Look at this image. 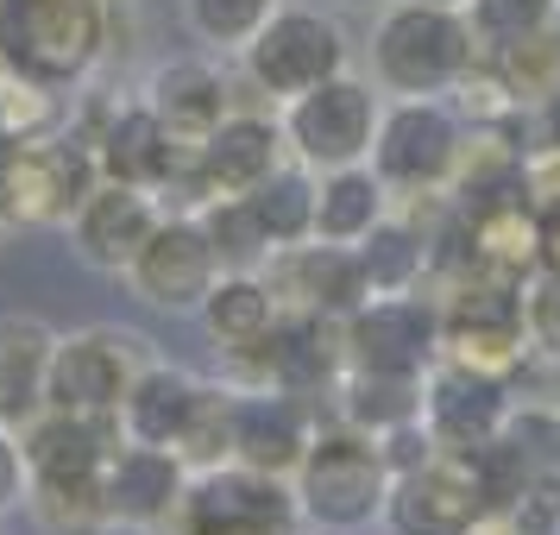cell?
I'll return each instance as SVG.
<instances>
[{
  "label": "cell",
  "mask_w": 560,
  "mask_h": 535,
  "mask_svg": "<svg viewBox=\"0 0 560 535\" xmlns=\"http://www.w3.org/2000/svg\"><path fill=\"white\" fill-rule=\"evenodd\" d=\"M365 63H372L378 95H454L466 70L479 63V45L459 7L390 0L384 13H372Z\"/></svg>",
  "instance_id": "6da1fadb"
},
{
  "label": "cell",
  "mask_w": 560,
  "mask_h": 535,
  "mask_svg": "<svg viewBox=\"0 0 560 535\" xmlns=\"http://www.w3.org/2000/svg\"><path fill=\"white\" fill-rule=\"evenodd\" d=\"M296 491V516L322 535H359L384 516V491H390V466H384L378 434L353 429V422H315L303 466L290 473Z\"/></svg>",
  "instance_id": "7a4b0ae2"
},
{
  "label": "cell",
  "mask_w": 560,
  "mask_h": 535,
  "mask_svg": "<svg viewBox=\"0 0 560 535\" xmlns=\"http://www.w3.org/2000/svg\"><path fill=\"white\" fill-rule=\"evenodd\" d=\"M95 183H102V158L77 127L0 139V214H7V228H70V214L89 202Z\"/></svg>",
  "instance_id": "3957f363"
},
{
  "label": "cell",
  "mask_w": 560,
  "mask_h": 535,
  "mask_svg": "<svg viewBox=\"0 0 560 535\" xmlns=\"http://www.w3.org/2000/svg\"><path fill=\"white\" fill-rule=\"evenodd\" d=\"M0 57L51 89H77L107 57V0H0Z\"/></svg>",
  "instance_id": "277c9868"
},
{
  "label": "cell",
  "mask_w": 560,
  "mask_h": 535,
  "mask_svg": "<svg viewBox=\"0 0 560 535\" xmlns=\"http://www.w3.org/2000/svg\"><path fill=\"white\" fill-rule=\"evenodd\" d=\"M441 303V359L485 372V379H516L529 359V328H523V283L485 278V271H454Z\"/></svg>",
  "instance_id": "5b68a950"
},
{
  "label": "cell",
  "mask_w": 560,
  "mask_h": 535,
  "mask_svg": "<svg viewBox=\"0 0 560 535\" xmlns=\"http://www.w3.org/2000/svg\"><path fill=\"white\" fill-rule=\"evenodd\" d=\"M240 63H246V82L258 95L283 107L308 95L315 82L353 70V38L340 26V13H328V7H283L278 0L271 20L253 32V45L240 51Z\"/></svg>",
  "instance_id": "8992f818"
},
{
  "label": "cell",
  "mask_w": 560,
  "mask_h": 535,
  "mask_svg": "<svg viewBox=\"0 0 560 535\" xmlns=\"http://www.w3.org/2000/svg\"><path fill=\"white\" fill-rule=\"evenodd\" d=\"M459 139H466V120L447 107V95H384L365 164L378 171L390 202H404V196H447Z\"/></svg>",
  "instance_id": "52a82bcc"
},
{
  "label": "cell",
  "mask_w": 560,
  "mask_h": 535,
  "mask_svg": "<svg viewBox=\"0 0 560 535\" xmlns=\"http://www.w3.org/2000/svg\"><path fill=\"white\" fill-rule=\"evenodd\" d=\"M378 114H384L378 82L359 77V70H340V77L315 82L308 95L283 102L278 127H283V146H290L296 164H308V171H347V164L372 158Z\"/></svg>",
  "instance_id": "ba28073f"
},
{
  "label": "cell",
  "mask_w": 560,
  "mask_h": 535,
  "mask_svg": "<svg viewBox=\"0 0 560 535\" xmlns=\"http://www.w3.org/2000/svg\"><path fill=\"white\" fill-rule=\"evenodd\" d=\"M158 353L145 334L114 328V322L57 334L51 379H45V409H63V416H120V397L132 391V379Z\"/></svg>",
  "instance_id": "9c48e42d"
},
{
  "label": "cell",
  "mask_w": 560,
  "mask_h": 535,
  "mask_svg": "<svg viewBox=\"0 0 560 535\" xmlns=\"http://www.w3.org/2000/svg\"><path fill=\"white\" fill-rule=\"evenodd\" d=\"M296 491L290 479H265L246 466H208L189 473L171 535H296Z\"/></svg>",
  "instance_id": "30bf717a"
},
{
  "label": "cell",
  "mask_w": 560,
  "mask_h": 535,
  "mask_svg": "<svg viewBox=\"0 0 560 535\" xmlns=\"http://www.w3.org/2000/svg\"><path fill=\"white\" fill-rule=\"evenodd\" d=\"M347 372H384V379H429L441 359V303L429 290L409 296H365L340 322Z\"/></svg>",
  "instance_id": "8fae6325"
},
{
  "label": "cell",
  "mask_w": 560,
  "mask_h": 535,
  "mask_svg": "<svg viewBox=\"0 0 560 535\" xmlns=\"http://www.w3.org/2000/svg\"><path fill=\"white\" fill-rule=\"evenodd\" d=\"M228 265H221V253H214V240H208L202 214L196 208H164L158 214L152 240L139 246V258L127 265V283L139 303L164 309V315H196L208 296V283L221 278Z\"/></svg>",
  "instance_id": "7c38bea8"
},
{
  "label": "cell",
  "mask_w": 560,
  "mask_h": 535,
  "mask_svg": "<svg viewBox=\"0 0 560 535\" xmlns=\"http://www.w3.org/2000/svg\"><path fill=\"white\" fill-rule=\"evenodd\" d=\"M479 516H485V498L472 485L466 454L441 447L434 460H422V466H409V473L390 479L378 523L390 535H466Z\"/></svg>",
  "instance_id": "4fadbf2b"
},
{
  "label": "cell",
  "mask_w": 560,
  "mask_h": 535,
  "mask_svg": "<svg viewBox=\"0 0 560 535\" xmlns=\"http://www.w3.org/2000/svg\"><path fill=\"white\" fill-rule=\"evenodd\" d=\"M246 372H253L258 384H271V391H290V397H303V404L315 409V397H334V384L347 379L340 322L283 309L278 328L265 334V347L253 353V365H246Z\"/></svg>",
  "instance_id": "5bb4252c"
},
{
  "label": "cell",
  "mask_w": 560,
  "mask_h": 535,
  "mask_svg": "<svg viewBox=\"0 0 560 535\" xmlns=\"http://www.w3.org/2000/svg\"><path fill=\"white\" fill-rule=\"evenodd\" d=\"M308 441H315V409L290 391L253 384V391H233V447L228 460L265 479H290L303 466Z\"/></svg>",
  "instance_id": "9a60e30c"
},
{
  "label": "cell",
  "mask_w": 560,
  "mask_h": 535,
  "mask_svg": "<svg viewBox=\"0 0 560 535\" xmlns=\"http://www.w3.org/2000/svg\"><path fill=\"white\" fill-rule=\"evenodd\" d=\"M265 283L278 309H296V315H328V322H347L372 290H365V271H359L353 246H328V240H303V246H278L265 258Z\"/></svg>",
  "instance_id": "2e32d148"
},
{
  "label": "cell",
  "mask_w": 560,
  "mask_h": 535,
  "mask_svg": "<svg viewBox=\"0 0 560 535\" xmlns=\"http://www.w3.org/2000/svg\"><path fill=\"white\" fill-rule=\"evenodd\" d=\"M459 265L454 271H485V278L523 283L541 265L535 258V196L523 183H510L498 196H479V202H459ZM447 271V278H454Z\"/></svg>",
  "instance_id": "e0dca14e"
},
{
  "label": "cell",
  "mask_w": 560,
  "mask_h": 535,
  "mask_svg": "<svg viewBox=\"0 0 560 535\" xmlns=\"http://www.w3.org/2000/svg\"><path fill=\"white\" fill-rule=\"evenodd\" d=\"M158 214H164V208H158V189L102 177L95 189H89V202L70 214V246H77L82 265L127 278V265L139 258V246L152 240Z\"/></svg>",
  "instance_id": "ac0fdd59"
},
{
  "label": "cell",
  "mask_w": 560,
  "mask_h": 535,
  "mask_svg": "<svg viewBox=\"0 0 560 535\" xmlns=\"http://www.w3.org/2000/svg\"><path fill=\"white\" fill-rule=\"evenodd\" d=\"M183 491H189V466L171 447L114 441V454L102 466V498L120 530H171Z\"/></svg>",
  "instance_id": "d6986e66"
},
{
  "label": "cell",
  "mask_w": 560,
  "mask_h": 535,
  "mask_svg": "<svg viewBox=\"0 0 560 535\" xmlns=\"http://www.w3.org/2000/svg\"><path fill=\"white\" fill-rule=\"evenodd\" d=\"M510 416V384L485 379V372H466V365H447L434 359L429 379H422V422H429L434 447L447 454H472L491 434L504 429Z\"/></svg>",
  "instance_id": "ffe728a7"
},
{
  "label": "cell",
  "mask_w": 560,
  "mask_h": 535,
  "mask_svg": "<svg viewBox=\"0 0 560 535\" xmlns=\"http://www.w3.org/2000/svg\"><path fill=\"white\" fill-rule=\"evenodd\" d=\"M139 102L158 114V127L171 132L177 152H196L208 132L233 114V89H228V77H221L214 57H171V63L152 70V82H145Z\"/></svg>",
  "instance_id": "44dd1931"
},
{
  "label": "cell",
  "mask_w": 560,
  "mask_h": 535,
  "mask_svg": "<svg viewBox=\"0 0 560 535\" xmlns=\"http://www.w3.org/2000/svg\"><path fill=\"white\" fill-rule=\"evenodd\" d=\"M290 146H283V127L271 114H253V107H233L221 127L196 146V196H246L258 177H271Z\"/></svg>",
  "instance_id": "7402d4cb"
},
{
  "label": "cell",
  "mask_w": 560,
  "mask_h": 535,
  "mask_svg": "<svg viewBox=\"0 0 560 535\" xmlns=\"http://www.w3.org/2000/svg\"><path fill=\"white\" fill-rule=\"evenodd\" d=\"M120 441V416H63V409H45L38 422L20 429V447H26L32 479H102L107 454Z\"/></svg>",
  "instance_id": "603a6c76"
},
{
  "label": "cell",
  "mask_w": 560,
  "mask_h": 535,
  "mask_svg": "<svg viewBox=\"0 0 560 535\" xmlns=\"http://www.w3.org/2000/svg\"><path fill=\"white\" fill-rule=\"evenodd\" d=\"M196 315H202L208 340H214L233 365H253V353L265 347V334L278 328L283 309H278V296H271L265 271H221V278L208 283V296H202Z\"/></svg>",
  "instance_id": "cb8c5ba5"
},
{
  "label": "cell",
  "mask_w": 560,
  "mask_h": 535,
  "mask_svg": "<svg viewBox=\"0 0 560 535\" xmlns=\"http://www.w3.org/2000/svg\"><path fill=\"white\" fill-rule=\"evenodd\" d=\"M57 328L45 315H0V429H26L45 416Z\"/></svg>",
  "instance_id": "d4e9b609"
},
{
  "label": "cell",
  "mask_w": 560,
  "mask_h": 535,
  "mask_svg": "<svg viewBox=\"0 0 560 535\" xmlns=\"http://www.w3.org/2000/svg\"><path fill=\"white\" fill-rule=\"evenodd\" d=\"M434 240L429 228H416L409 214H378L365 240H353V258L359 271H365V290L372 296H409V290H422V278L434 271Z\"/></svg>",
  "instance_id": "484cf974"
},
{
  "label": "cell",
  "mask_w": 560,
  "mask_h": 535,
  "mask_svg": "<svg viewBox=\"0 0 560 535\" xmlns=\"http://www.w3.org/2000/svg\"><path fill=\"white\" fill-rule=\"evenodd\" d=\"M196 372H183L171 359H152L132 391L120 397V441H145V447H177L183 416L196 404Z\"/></svg>",
  "instance_id": "4316f807"
},
{
  "label": "cell",
  "mask_w": 560,
  "mask_h": 535,
  "mask_svg": "<svg viewBox=\"0 0 560 535\" xmlns=\"http://www.w3.org/2000/svg\"><path fill=\"white\" fill-rule=\"evenodd\" d=\"M378 214H390V189L378 183L372 164L315 171V240H328V246H353V240L372 233Z\"/></svg>",
  "instance_id": "83f0119b"
},
{
  "label": "cell",
  "mask_w": 560,
  "mask_h": 535,
  "mask_svg": "<svg viewBox=\"0 0 560 535\" xmlns=\"http://www.w3.org/2000/svg\"><path fill=\"white\" fill-rule=\"evenodd\" d=\"M246 208H253L258 233L271 240V253L278 246H303V240H315V171L283 158L271 177H258L246 189Z\"/></svg>",
  "instance_id": "f1b7e54d"
},
{
  "label": "cell",
  "mask_w": 560,
  "mask_h": 535,
  "mask_svg": "<svg viewBox=\"0 0 560 535\" xmlns=\"http://www.w3.org/2000/svg\"><path fill=\"white\" fill-rule=\"evenodd\" d=\"M340 397V422H353L365 434H390L397 422L422 416V379H384V372H347L334 384Z\"/></svg>",
  "instance_id": "f546056e"
},
{
  "label": "cell",
  "mask_w": 560,
  "mask_h": 535,
  "mask_svg": "<svg viewBox=\"0 0 560 535\" xmlns=\"http://www.w3.org/2000/svg\"><path fill=\"white\" fill-rule=\"evenodd\" d=\"M26 510H32V523H38L45 535H102V530H114L102 479H57V485L32 479Z\"/></svg>",
  "instance_id": "4dcf8cb0"
},
{
  "label": "cell",
  "mask_w": 560,
  "mask_h": 535,
  "mask_svg": "<svg viewBox=\"0 0 560 535\" xmlns=\"http://www.w3.org/2000/svg\"><path fill=\"white\" fill-rule=\"evenodd\" d=\"M228 447H233V384H208L202 379L171 454H177L189 473H208V466H228Z\"/></svg>",
  "instance_id": "1f68e13d"
},
{
  "label": "cell",
  "mask_w": 560,
  "mask_h": 535,
  "mask_svg": "<svg viewBox=\"0 0 560 535\" xmlns=\"http://www.w3.org/2000/svg\"><path fill=\"white\" fill-rule=\"evenodd\" d=\"M459 13L472 26L479 57H498L510 45H523V38H541L548 20H555V0H466Z\"/></svg>",
  "instance_id": "d6a6232c"
},
{
  "label": "cell",
  "mask_w": 560,
  "mask_h": 535,
  "mask_svg": "<svg viewBox=\"0 0 560 535\" xmlns=\"http://www.w3.org/2000/svg\"><path fill=\"white\" fill-rule=\"evenodd\" d=\"M196 214H202V228H208V240H214V253H221L228 271H258L271 258V240L258 233L246 196H202Z\"/></svg>",
  "instance_id": "836d02e7"
},
{
  "label": "cell",
  "mask_w": 560,
  "mask_h": 535,
  "mask_svg": "<svg viewBox=\"0 0 560 535\" xmlns=\"http://www.w3.org/2000/svg\"><path fill=\"white\" fill-rule=\"evenodd\" d=\"M271 7H278V0H183V26H189V38L208 45V51L240 57L253 45V32L271 20Z\"/></svg>",
  "instance_id": "e575fe53"
},
{
  "label": "cell",
  "mask_w": 560,
  "mask_h": 535,
  "mask_svg": "<svg viewBox=\"0 0 560 535\" xmlns=\"http://www.w3.org/2000/svg\"><path fill=\"white\" fill-rule=\"evenodd\" d=\"M498 434L516 447V460L529 466L535 485L560 479V409L555 404H523V397H510V416H504Z\"/></svg>",
  "instance_id": "d590c367"
},
{
  "label": "cell",
  "mask_w": 560,
  "mask_h": 535,
  "mask_svg": "<svg viewBox=\"0 0 560 535\" xmlns=\"http://www.w3.org/2000/svg\"><path fill=\"white\" fill-rule=\"evenodd\" d=\"M485 63L504 77L516 107H541L560 89V57H555V45H548V32H541V38H523V45H510V51H498V57H485Z\"/></svg>",
  "instance_id": "8d00e7d4"
},
{
  "label": "cell",
  "mask_w": 560,
  "mask_h": 535,
  "mask_svg": "<svg viewBox=\"0 0 560 535\" xmlns=\"http://www.w3.org/2000/svg\"><path fill=\"white\" fill-rule=\"evenodd\" d=\"M523 328H529V353L560 365V271L535 265L523 278Z\"/></svg>",
  "instance_id": "74e56055"
},
{
  "label": "cell",
  "mask_w": 560,
  "mask_h": 535,
  "mask_svg": "<svg viewBox=\"0 0 560 535\" xmlns=\"http://www.w3.org/2000/svg\"><path fill=\"white\" fill-rule=\"evenodd\" d=\"M504 523L516 535H560V498H555V485H529V491L504 510Z\"/></svg>",
  "instance_id": "f35d334b"
},
{
  "label": "cell",
  "mask_w": 560,
  "mask_h": 535,
  "mask_svg": "<svg viewBox=\"0 0 560 535\" xmlns=\"http://www.w3.org/2000/svg\"><path fill=\"white\" fill-rule=\"evenodd\" d=\"M26 491H32V466L26 447H20V429H0V516L26 510Z\"/></svg>",
  "instance_id": "ab89813d"
},
{
  "label": "cell",
  "mask_w": 560,
  "mask_h": 535,
  "mask_svg": "<svg viewBox=\"0 0 560 535\" xmlns=\"http://www.w3.org/2000/svg\"><path fill=\"white\" fill-rule=\"evenodd\" d=\"M535 258L560 271V196L535 202Z\"/></svg>",
  "instance_id": "60d3db41"
},
{
  "label": "cell",
  "mask_w": 560,
  "mask_h": 535,
  "mask_svg": "<svg viewBox=\"0 0 560 535\" xmlns=\"http://www.w3.org/2000/svg\"><path fill=\"white\" fill-rule=\"evenodd\" d=\"M322 7H328V13H365V20H372V13L390 7V0H322Z\"/></svg>",
  "instance_id": "b9f144b4"
},
{
  "label": "cell",
  "mask_w": 560,
  "mask_h": 535,
  "mask_svg": "<svg viewBox=\"0 0 560 535\" xmlns=\"http://www.w3.org/2000/svg\"><path fill=\"white\" fill-rule=\"evenodd\" d=\"M466 535H516V530H510L504 516H479V523H472Z\"/></svg>",
  "instance_id": "7bdbcfd3"
},
{
  "label": "cell",
  "mask_w": 560,
  "mask_h": 535,
  "mask_svg": "<svg viewBox=\"0 0 560 535\" xmlns=\"http://www.w3.org/2000/svg\"><path fill=\"white\" fill-rule=\"evenodd\" d=\"M548 45H555V57H560V0H555V20H548Z\"/></svg>",
  "instance_id": "ee69618b"
},
{
  "label": "cell",
  "mask_w": 560,
  "mask_h": 535,
  "mask_svg": "<svg viewBox=\"0 0 560 535\" xmlns=\"http://www.w3.org/2000/svg\"><path fill=\"white\" fill-rule=\"evenodd\" d=\"M548 404H555V409H560V365H555V397H548Z\"/></svg>",
  "instance_id": "f6af8a7d"
},
{
  "label": "cell",
  "mask_w": 560,
  "mask_h": 535,
  "mask_svg": "<svg viewBox=\"0 0 560 535\" xmlns=\"http://www.w3.org/2000/svg\"><path fill=\"white\" fill-rule=\"evenodd\" d=\"M7 233H13V228H7V214H0V246H7Z\"/></svg>",
  "instance_id": "bcb514c9"
},
{
  "label": "cell",
  "mask_w": 560,
  "mask_h": 535,
  "mask_svg": "<svg viewBox=\"0 0 560 535\" xmlns=\"http://www.w3.org/2000/svg\"><path fill=\"white\" fill-rule=\"evenodd\" d=\"M429 7H466V0H429Z\"/></svg>",
  "instance_id": "7dc6e473"
},
{
  "label": "cell",
  "mask_w": 560,
  "mask_h": 535,
  "mask_svg": "<svg viewBox=\"0 0 560 535\" xmlns=\"http://www.w3.org/2000/svg\"><path fill=\"white\" fill-rule=\"evenodd\" d=\"M555 498H560V479H555Z\"/></svg>",
  "instance_id": "c3c4849f"
}]
</instances>
